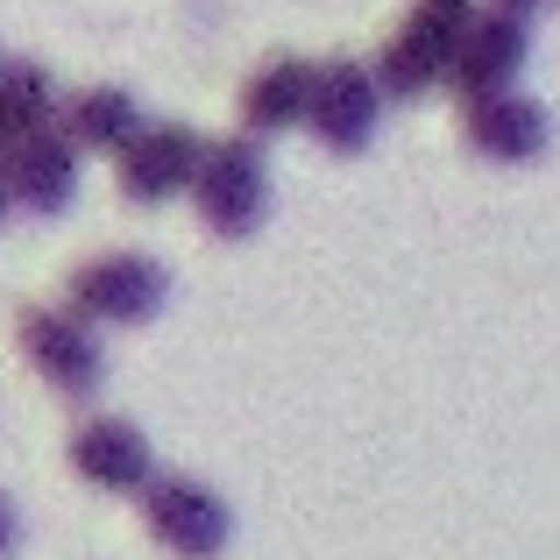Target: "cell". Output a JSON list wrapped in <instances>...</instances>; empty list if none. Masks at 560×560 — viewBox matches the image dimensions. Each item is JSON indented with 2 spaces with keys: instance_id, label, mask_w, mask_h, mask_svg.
Listing matches in <instances>:
<instances>
[{
  "instance_id": "6da1fadb",
  "label": "cell",
  "mask_w": 560,
  "mask_h": 560,
  "mask_svg": "<svg viewBox=\"0 0 560 560\" xmlns=\"http://www.w3.org/2000/svg\"><path fill=\"white\" fill-rule=\"evenodd\" d=\"M476 0H411V14L390 28V43L376 50V79L390 100H419L433 85L454 79V57H462V36L476 28Z\"/></svg>"
},
{
  "instance_id": "7a4b0ae2",
  "label": "cell",
  "mask_w": 560,
  "mask_h": 560,
  "mask_svg": "<svg viewBox=\"0 0 560 560\" xmlns=\"http://www.w3.org/2000/svg\"><path fill=\"white\" fill-rule=\"evenodd\" d=\"M191 206H199L213 242H248V234L262 228V213H270V156H262V136L234 128V136L206 142Z\"/></svg>"
},
{
  "instance_id": "3957f363",
  "label": "cell",
  "mask_w": 560,
  "mask_h": 560,
  "mask_svg": "<svg viewBox=\"0 0 560 560\" xmlns=\"http://www.w3.org/2000/svg\"><path fill=\"white\" fill-rule=\"evenodd\" d=\"M171 299V270L142 248H114V256H93L71 270L65 305L85 319V327H142L156 319Z\"/></svg>"
},
{
  "instance_id": "277c9868",
  "label": "cell",
  "mask_w": 560,
  "mask_h": 560,
  "mask_svg": "<svg viewBox=\"0 0 560 560\" xmlns=\"http://www.w3.org/2000/svg\"><path fill=\"white\" fill-rule=\"evenodd\" d=\"M14 334H22L28 370L50 383L57 397H71V405L100 397V383H107V355H100V334L85 327L71 305H22Z\"/></svg>"
},
{
  "instance_id": "5b68a950",
  "label": "cell",
  "mask_w": 560,
  "mask_h": 560,
  "mask_svg": "<svg viewBox=\"0 0 560 560\" xmlns=\"http://www.w3.org/2000/svg\"><path fill=\"white\" fill-rule=\"evenodd\" d=\"M142 525H150L156 547L178 553V560H220L228 539H234L228 497L199 476H156L150 490H142Z\"/></svg>"
},
{
  "instance_id": "8992f818",
  "label": "cell",
  "mask_w": 560,
  "mask_h": 560,
  "mask_svg": "<svg viewBox=\"0 0 560 560\" xmlns=\"http://www.w3.org/2000/svg\"><path fill=\"white\" fill-rule=\"evenodd\" d=\"M383 79H376V65H355V57H327L319 65V79H313V107H305V136L319 142V150H334V156H355V150H370V136H376V121H383Z\"/></svg>"
},
{
  "instance_id": "52a82bcc",
  "label": "cell",
  "mask_w": 560,
  "mask_h": 560,
  "mask_svg": "<svg viewBox=\"0 0 560 560\" xmlns=\"http://www.w3.org/2000/svg\"><path fill=\"white\" fill-rule=\"evenodd\" d=\"M199 164H206V136L185 121H150L136 142L121 150V164H114V178L136 206H164L178 199V191L199 185Z\"/></svg>"
},
{
  "instance_id": "ba28073f",
  "label": "cell",
  "mask_w": 560,
  "mask_h": 560,
  "mask_svg": "<svg viewBox=\"0 0 560 560\" xmlns=\"http://www.w3.org/2000/svg\"><path fill=\"white\" fill-rule=\"evenodd\" d=\"M462 142L482 164H539L553 142V114L539 100H525L518 85L482 93V100H462Z\"/></svg>"
},
{
  "instance_id": "9c48e42d",
  "label": "cell",
  "mask_w": 560,
  "mask_h": 560,
  "mask_svg": "<svg viewBox=\"0 0 560 560\" xmlns=\"http://www.w3.org/2000/svg\"><path fill=\"white\" fill-rule=\"evenodd\" d=\"M533 57V22L525 14H504V8H482L476 28L462 36V57H454V93L462 100H482V93H511Z\"/></svg>"
},
{
  "instance_id": "30bf717a",
  "label": "cell",
  "mask_w": 560,
  "mask_h": 560,
  "mask_svg": "<svg viewBox=\"0 0 560 560\" xmlns=\"http://www.w3.org/2000/svg\"><path fill=\"white\" fill-rule=\"evenodd\" d=\"M65 454H71V468L107 497H142L156 482V454H150V440H142V425H128V419H85L79 433L65 440Z\"/></svg>"
},
{
  "instance_id": "8fae6325",
  "label": "cell",
  "mask_w": 560,
  "mask_h": 560,
  "mask_svg": "<svg viewBox=\"0 0 560 560\" xmlns=\"http://www.w3.org/2000/svg\"><path fill=\"white\" fill-rule=\"evenodd\" d=\"M8 185L22 213H65L71 191H79V142L65 128H43V136L8 142Z\"/></svg>"
},
{
  "instance_id": "7c38bea8",
  "label": "cell",
  "mask_w": 560,
  "mask_h": 560,
  "mask_svg": "<svg viewBox=\"0 0 560 560\" xmlns=\"http://www.w3.org/2000/svg\"><path fill=\"white\" fill-rule=\"evenodd\" d=\"M313 79H319V65H305V57H270V65H256L248 71V85H242V128L248 136H284V128H305V107H313Z\"/></svg>"
},
{
  "instance_id": "4fadbf2b",
  "label": "cell",
  "mask_w": 560,
  "mask_h": 560,
  "mask_svg": "<svg viewBox=\"0 0 560 560\" xmlns=\"http://www.w3.org/2000/svg\"><path fill=\"white\" fill-rule=\"evenodd\" d=\"M57 128H65L79 150L121 156L150 121H142V107H136V93H128V85H79V93L65 100V121H57Z\"/></svg>"
},
{
  "instance_id": "5bb4252c",
  "label": "cell",
  "mask_w": 560,
  "mask_h": 560,
  "mask_svg": "<svg viewBox=\"0 0 560 560\" xmlns=\"http://www.w3.org/2000/svg\"><path fill=\"white\" fill-rule=\"evenodd\" d=\"M65 121V93L43 65H0V136L22 142V136H43V128Z\"/></svg>"
},
{
  "instance_id": "9a60e30c",
  "label": "cell",
  "mask_w": 560,
  "mask_h": 560,
  "mask_svg": "<svg viewBox=\"0 0 560 560\" xmlns=\"http://www.w3.org/2000/svg\"><path fill=\"white\" fill-rule=\"evenodd\" d=\"M14 533H22V525H14V511H8V497H0V560H8V547H14Z\"/></svg>"
},
{
  "instance_id": "2e32d148",
  "label": "cell",
  "mask_w": 560,
  "mask_h": 560,
  "mask_svg": "<svg viewBox=\"0 0 560 560\" xmlns=\"http://www.w3.org/2000/svg\"><path fill=\"white\" fill-rule=\"evenodd\" d=\"M490 8H504V14H525V22H533V14L547 8V0H490Z\"/></svg>"
},
{
  "instance_id": "e0dca14e",
  "label": "cell",
  "mask_w": 560,
  "mask_h": 560,
  "mask_svg": "<svg viewBox=\"0 0 560 560\" xmlns=\"http://www.w3.org/2000/svg\"><path fill=\"white\" fill-rule=\"evenodd\" d=\"M8 206H14V185H8V150H0V220H8Z\"/></svg>"
}]
</instances>
